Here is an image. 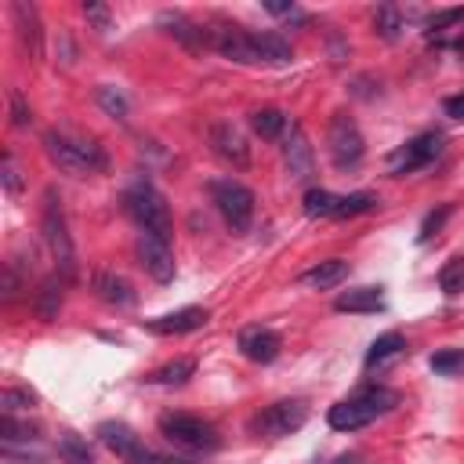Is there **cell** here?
<instances>
[{
  "label": "cell",
  "mask_w": 464,
  "mask_h": 464,
  "mask_svg": "<svg viewBox=\"0 0 464 464\" xmlns=\"http://www.w3.org/2000/svg\"><path fill=\"white\" fill-rule=\"evenodd\" d=\"M439 153H442V135H439V131H424V135L410 138L406 145H399V149L388 156V171H392V174H410V171L432 163Z\"/></svg>",
  "instance_id": "cell-10"
},
{
  "label": "cell",
  "mask_w": 464,
  "mask_h": 464,
  "mask_svg": "<svg viewBox=\"0 0 464 464\" xmlns=\"http://www.w3.org/2000/svg\"><path fill=\"white\" fill-rule=\"evenodd\" d=\"M59 453H62L66 464H95V460H91V450H88V442H84V435H77V432H62V435H59Z\"/></svg>",
  "instance_id": "cell-28"
},
{
  "label": "cell",
  "mask_w": 464,
  "mask_h": 464,
  "mask_svg": "<svg viewBox=\"0 0 464 464\" xmlns=\"http://www.w3.org/2000/svg\"><path fill=\"white\" fill-rule=\"evenodd\" d=\"M0 178H5V189L8 192H19L23 189V178H19V167H15V156L5 153V160H0Z\"/></svg>",
  "instance_id": "cell-36"
},
{
  "label": "cell",
  "mask_w": 464,
  "mask_h": 464,
  "mask_svg": "<svg viewBox=\"0 0 464 464\" xmlns=\"http://www.w3.org/2000/svg\"><path fill=\"white\" fill-rule=\"evenodd\" d=\"M124 207L127 214L142 225V232H153V237L160 240H171V232H174V221H171V207L167 200L149 185V181H138L124 192Z\"/></svg>",
  "instance_id": "cell-4"
},
{
  "label": "cell",
  "mask_w": 464,
  "mask_h": 464,
  "mask_svg": "<svg viewBox=\"0 0 464 464\" xmlns=\"http://www.w3.org/2000/svg\"><path fill=\"white\" fill-rule=\"evenodd\" d=\"M338 464H359V457H356V453H352V457H341V460H338Z\"/></svg>",
  "instance_id": "cell-44"
},
{
  "label": "cell",
  "mask_w": 464,
  "mask_h": 464,
  "mask_svg": "<svg viewBox=\"0 0 464 464\" xmlns=\"http://www.w3.org/2000/svg\"><path fill=\"white\" fill-rule=\"evenodd\" d=\"M464 19V12H439V15H432V30H442V26H453V23H460Z\"/></svg>",
  "instance_id": "cell-41"
},
{
  "label": "cell",
  "mask_w": 464,
  "mask_h": 464,
  "mask_svg": "<svg viewBox=\"0 0 464 464\" xmlns=\"http://www.w3.org/2000/svg\"><path fill=\"white\" fill-rule=\"evenodd\" d=\"M30 120H33V113H30L23 91H12V124L15 127H30Z\"/></svg>",
  "instance_id": "cell-38"
},
{
  "label": "cell",
  "mask_w": 464,
  "mask_h": 464,
  "mask_svg": "<svg viewBox=\"0 0 464 464\" xmlns=\"http://www.w3.org/2000/svg\"><path fill=\"white\" fill-rule=\"evenodd\" d=\"M395 403H399V395H395L392 388L374 385V388H363V392H356L352 399H341L338 406H330L327 421H330L334 432H356V428L377 421L381 413H388Z\"/></svg>",
  "instance_id": "cell-3"
},
{
  "label": "cell",
  "mask_w": 464,
  "mask_h": 464,
  "mask_svg": "<svg viewBox=\"0 0 464 464\" xmlns=\"http://www.w3.org/2000/svg\"><path fill=\"white\" fill-rule=\"evenodd\" d=\"M374 30H377V37H385V41H399V33H403V15H399L392 5H381V8L374 12Z\"/></svg>",
  "instance_id": "cell-30"
},
{
  "label": "cell",
  "mask_w": 464,
  "mask_h": 464,
  "mask_svg": "<svg viewBox=\"0 0 464 464\" xmlns=\"http://www.w3.org/2000/svg\"><path fill=\"white\" fill-rule=\"evenodd\" d=\"M305 421H309V406L302 399H280L255 417V432L265 439H283V435L298 432Z\"/></svg>",
  "instance_id": "cell-8"
},
{
  "label": "cell",
  "mask_w": 464,
  "mask_h": 464,
  "mask_svg": "<svg viewBox=\"0 0 464 464\" xmlns=\"http://www.w3.org/2000/svg\"><path fill=\"white\" fill-rule=\"evenodd\" d=\"M403 352H406L403 334H399V330H388V334H381V338L370 345V352H367V367H370V370H374V367H385V363L399 359Z\"/></svg>",
  "instance_id": "cell-21"
},
{
  "label": "cell",
  "mask_w": 464,
  "mask_h": 464,
  "mask_svg": "<svg viewBox=\"0 0 464 464\" xmlns=\"http://www.w3.org/2000/svg\"><path fill=\"white\" fill-rule=\"evenodd\" d=\"M210 145L221 160H228L232 167H247L251 163V149H247V138L232 127V124H214L210 127Z\"/></svg>",
  "instance_id": "cell-14"
},
{
  "label": "cell",
  "mask_w": 464,
  "mask_h": 464,
  "mask_svg": "<svg viewBox=\"0 0 464 464\" xmlns=\"http://www.w3.org/2000/svg\"><path fill=\"white\" fill-rule=\"evenodd\" d=\"M12 19H15V26H19V41H23V48L30 51V59L37 62L41 55H44V30H41V15H37V8L33 5H26V0H15L12 5Z\"/></svg>",
  "instance_id": "cell-15"
},
{
  "label": "cell",
  "mask_w": 464,
  "mask_h": 464,
  "mask_svg": "<svg viewBox=\"0 0 464 464\" xmlns=\"http://www.w3.org/2000/svg\"><path fill=\"white\" fill-rule=\"evenodd\" d=\"M145 464H192V460H181V457H160V453H149Z\"/></svg>",
  "instance_id": "cell-43"
},
{
  "label": "cell",
  "mask_w": 464,
  "mask_h": 464,
  "mask_svg": "<svg viewBox=\"0 0 464 464\" xmlns=\"http://www.w3.org/2000/svg\"><path fill=\"white\" fill-rule=\"evenodd\" d=\"M37 403V395L30 388H5L0 392V406H5V413H19V410H30Z\"/></svg>",
  "instance_id": "cell-35"
},
{
  "label": "cell",
  "mask_w": 464,
  "mask_h": 464,
  "mask_svg": "<svg viewBox=\"0 0 464 464\" xmlns=\"http://www.w3.org/2000/svg\"><path fill=\"white\" fill-rule=\"evenodd\" d=\"M237 345H240V352H244L251 363H273V359L280 356V348H283L280 334L269 330V327H244L240 338H237Z\"/></svg>",
  "instance_id": "cell-13"
},
{
  "label": "cell",
  "mask_w": 464,
  "mask_h": 464,
  "mask_svg": "<svg viewBox=\"0 0 464 464\" xmlns=\"http://www.w3.org/2000/svg\"><path fill=\"white\" fill-rule=\"evenodd\" d=\"M62 283H66V280H59V276L44 280V287H41V294H37V312H41V320H55V316H59V309H62Z\"/></svg>",
  "instance_id": "cell-27"
},
{
  "label": "cell",
  "mask_w": 464,
  "mask_h": 464,
  "mask_svg": "<svg viewBox=\"0 0 464 464\" xmlns=\"http://www.w3.org/2000/svg\"><path fill=\"white\" fill-rule=\"evenodd\" d=\"M442 109H446V116H453V120H464V95H450V98L442 102Z\"/></svg>",
  "instance_id": "cell-42"
},
{
  "label": "cell",
  "mask_w": 464,
  "mask_h": 464,
  "mask_svg": "<svg viewBox=\"0 0 464 464\" xmlns=\"http://www.w3.org/2000/svg\"><path fill=\"white\" fill-rule=\"evenodd\" d=\"M251 127H255V135L258 138H265V142H276L280 135H287V113L283 109H258V113H251Z\"/></svg>",
  "instance_id": "cell-22"
},
{
  "label": "cell",
  "mask_w": 464,
  "mask_h": 464,
  "mask_svg": "<svg viewBox=\"0 0 464 464\" xmlns=\"http://www.w3.org/2000/svg\"><path fill=\"white\" fill-rule=\"evenodd\" d=\"M160 23H163V26H171L167 33H171V37H178L185 48H203V44H207V30H200V26H196V23H189L185 15H171V12H167V15H160Z\"/></svg>",
  "instance_id": "cell-23"
},
{
  "label": "cell",
  "mask_w": 464,
  "mask_h": 464,
  "mask_svg": "<svg viewBox=\"0 0 464 464\" xmlns=\"http://www.w3.org/2000/svg\"><path fill=\"white\" fill-rule=\"evenodd\" d=\"M44 149L48 156L70 171V174H95V171H106V153L95 138H80L73 131H48L44 135Z\"/></svg>",
  "instance_id": "cell-2"
},
{
  "label": "cell",
  "mask_w": 464,
  "mask_h": 464,
  "mask_svg": "<svg viewBox=\"0 0 464 464\" xmlns=\"http://www.w3.org/2000/svg\"><path fill=\"white\" fill-rule=\"evenodd\" d=\"M255 44H258L262 62H273V66L294 62V51H291V44H287L280 33H255Z\"/></svg>",
  "instance_id": "cell-24"
},
{
  "label": "cell",
  "mask_w": 464,
  "mask_h": 464,
  "mask_svg": "<svg viewBox=\"0 0 464 464\" xmlns=\"http://www.w3.org/2000/svg\"><path fill=\"white\" fill-rule=\"evenodd\" d=\"M207 41L214 44V51H218L221 59L237 62V66H258V62H262L258 44H255V33H247V30H240V26L221 23V26L207 30Z\"/></svg>",
  "instance_id": "cell-9"
},
{
  "label": "cell",
  "mask_w": 464,
  "mask_h": 464,
  "mask_svg": "<svg viewBox=\"0 0 464 464\" xmlns=\"http://www.w3.org/2000/svg\"><path fill=\"white\" fill-rule=\"evenodd\" d=\"M192 374H196V359H171V363H163L160 370H153L145 381H149V385H167V388H171V385H185Z\"/></svg>",
  "instance_id": "cell-25"
},
{
  "label": "cell",
  "mask_w": 464,
  "mask_h": 464,
  "mask_svg": "<svg viewBox=\"0 0 464 464\" xmlns=\"http://www.w3.org/2000/svg\"><path fill=\"white\" fill-rule=\"evenodd\" d=\"M265 12H269V15H280V19H302V12H298L294 5H276V0H269Z\"/></svg>",
  "instance_id": "cell-40"
},
{
  "label": "cell",
  "mask_w": 464,
  "mask_h": 464,
  "mask_svg": "<svg viewBox=\"0 0 464 464\" xmlns=\"http://www.w3.org/2000/svg\"><path fill=\"white\" fill-rule=\"evenodd\" d=\"M95 291H98V298L102 302H109V305H135V287L124 280V276H116V273H95Z\"/></svg>",
  "instance_id": "cell-20"
},
{
  "label": "cell",
  "mask_w": 464,
  "mask_h": 464,
  "mask_svg": "<svg viewBox=\"0 0 464 464\" xmlns=\"http://www.w3.org/2000/svg\"><path fill=\"white\" fill-rule=\"evenodd\" d=\"M334 309H338V312H356V316L377 312V309H385V291H381V287H356V291H345V294H338Z\"/></svg>",
  "instance_id": "cell-18"
},
{
  "label": "cell",
  "mask_w": 464,
  "mask_h": 464,
  "mask_svg": "<svg viewBox=\"0 0 464 464\" xmlns=\"http://www.w3.org/2000/svg\"><path fill=\"white\" fill-rule=\"evenodd\" d=\"M210 200L218 207V214L225 218V225L232 232H247L255 221V192L237 181V178H218L210 181Z\"/></svg>",
  "instance_id": "cell-5"
},
{
  "label": "cell",
  "mask_w": 464,
  "mask_h": 464,
  "mask_svg": "<svg viewBox=\"0 0 464 464\" xmlns=\"http://www.w3.org/2000/svg\"><path fill=\"white\" fill-rule=\"evenodd\" d=\"M439 287L446 298H457L464 291V258H450L442 269H439Z\"/></svg>",
  "instance_id": "cell-31"
},
{
  "label": "cell",
  "mask_w": 464,
  "mask_h": 464,
  "mask_svg": "<svg viewBox=\"0 0 464 464\" xmlns=\"http://www.w3.org/2000/svg\"><path fill=\"white\" fill-rule=\"evenodd\" d=\"M432 370L442 374V377H453L464 370V348H442L432 356Z\"/></svg>",
  "instance_id": "cell-34"
},
{
  "label": "cell",
  "mask_w": 464,
  "mask_h": 464,
  "mask_svg": "<svg viewBox=\"0 0 464 464\" xmlns=\"http://www.w3.org/2000/svg\"><path fill=\"white\" fill-rule=\"evenodd\" d=\"M446 218H450V207H439V210H432V214L424 218V225H421V237H417V240H421V244H424V240H432L435 232L442 228V221H446Z\"/></svg>",
  "instance_id": "cell-37"
},
{
  "label": "cell",
  "mask_w": 464,
  "mask_h": 464,
  "mask_svg": "<svg viewBox=\"0 0 464 464\" xmlns=\"http://www.w3.org/2000/svg\"><path fill=\"white\" fill-rule=\"evenodd\" d=\"M84 15H88V23H91L98 33L109 30V8H106V5H84Z\"/></svg>",
  "instance_id": "cell-39"
},
{
  "label": "cell",
  "mask_w": 464,
  "mask_h": 464,
  "mask_svg": "<svg viewBox=\"0 0 464 464\" xmlns=\"http://www.w3.org/2000/svg\"><path fill=\"white\" fill-rule=\"evenodd\" d=\"M41 232H44V244L62 273V280L70 283L77 276V251H73V237H70V221H66V207H62V196L55 189L44 192V203H41Z\"/></svg>",
  "instance_id": "cell-1"
},
{
  "label": "cell",
  "mask_w": 464,
  "mask_h": 464,
  "mask_svg": "<svg viewBox=\"0 0 464 464\" xmlns=\"http://www.w3.org/2000/svg\"><path fill=\"white\" fill-rule=\"evenodd\" d=\"M95 102H98L113 120H127V109H131V106H127V95L116 91L113 84H102V88L95 91Z\"/></svg>",
  "instance_id": "cell-29"
},
{
  "label": "cell",
  "mask_w": 464,
  "mask_h": 464,
  "mask_svg": "<svg viewBox=\"0 0 464 464\" xmlns=\"http://www.w3.org/2000/svg\"><path fill=\"white\" fill-rule=\"evenodd\" d=\"M327 149H330V160L338 171H352L363 153H367V142H363V131L356 127V120L348 113H334L330 124H327Z\"/></svg>",
  "instance_id": "cell-6"
},
{
  "label": "cell",
  "mask_w": 464,
  "mask_h": 464,
  "mask_svg": "<svg viewBox=\"0 0 464 464\" xmlns=\"http://www.w3.org/2000/svg\"><path fill=\"white\" fill-rule=\"evenodd\" d=\"M460 48H464V41H460Z\"/></svg>",
  "instance_id": "cell-45"
},
{
  "label": "cell",
  "mask_w": 464,
  "mask_h": 464,
  "mask_svg": "<svg viewBox=\"0 0 464 464\" xmlns=\"http://www.w3.org/2000/svg\"><path fill=\"white\" fill-rule=\"evenodd\" d=\"M98 439H102L116 457H124L127 464H145L149 453H153V450H145L142 435H138L131 424H124V421H102V424H98Z\"/></svg>",
  "instance_id": "cell-11"
},
{
  "label": "cell",
  "mask_w": 464,
  "mask_h": 464,
  "mask_svg": "<svg viewBox=\"0 0 464 464\" xmlns=\"http://www.w3.org/2000/svg\"><path fill=\"white\" fill-rule=\"evenodd\" d=\"M341 196H334L330 189H309L305 192V214L309 218H338Z\"/></svg>",
  "instance_id": "cell-26"
},
{
  "label": "cell",
  "mask_w": 464,
  "mask_h": 464,
  "mask_svg": "<svg viewBox=\"0 0 464 464\" xmlns=\"http://www.w3.org/2000/svg\"><path fill=\"white\" fill-rule=\"evenodd\" d=\"M138 262L156 283H171L174 280V255H171L167 240L153 237V232H142L138 237Z\"/></svg>",
  "instance_id": "cell-12"
},
{
  "label": "cell",
  "mask_w": 464,
  "mask_h": 464,
  "mask_svg": "<svg viewBox=\"0 0 464 464\" xmlns=\"http://www.w3.org/2000/svg\"><path fill=\"white\" fill-rule=\"evenodd\" d=\"M345 280H348V262H341V258H327V262L312 265V269L302 276V283L312 287V291H330V287H338V283H345Z\"/></svg>",
  "instance_id": "cell-19"
},
{
  "label": "cell",
  "mask_w": 464,
  "mask_h": 464,
  "mask_svg": "<svg viewBox=\"0 0 464 464\" xmlns=\"http://www.w3.org/2000/svg\"><path fill=\"white\" fill-rule=\"evenodd\" d=\"M381 200L374 196V192H348V196H341V207H338V218H356V214H367V210H374Z\"/></svg>",
  "instance_id": "cell-33"
},
{
  "label": "cell",
  "mask_w": 464,
  "mask_h": 464,
  "mask_svg": "<svg viewBox=\"0 0 464 464\" xmlns=\"http://www.w3.org/2000/svg\"><path fill=\"white\" fill-rule=\"evenodd\" d=\"M0 435H5V446L30 442V439H37V424H23V421H15V413H5V421H0Z\"/></svg>",
  "instance_id": "cell-32"
},
{
  "label": "cell",
  "mask_w": 464,
  "mask_h": 464,
  "mask_svg": "<svg viewBox=\"0 0 464 464\" xmlns=\"http://www.w3.org/2000/svg\"><path fill=\"white\" fill-rule=\"evenodd\" d=\"M283 160H287L291 178H298V181H309L312 171H316L312 145H309V138H305V131L298 124H291V135H287V145H283Z\"/></svg>",
  "instance_id": "cell-16"
},
{
  "label": "cell",
  "mask_w": 464,
  "mask_h": 464,
  "mask_svg": "<svg viewBox=\"0 0 464 464\" xmlns=\"http://www.w3.org/2000/svg\"><path fill=\"white\" fill-rule=\"evenodd\" d=\"M160 432L174 442V446H185V450H214L218 446V432L210 421L196 417V413H181V410H171L160 417Z\"/></svg>",
  "instance_id": "cell-7"
},
{
  "label": "cell",
  "mask_w": 464,
  "mask_h": 464,
  "mask_svg": "<svg viewBox=\"0 0 464 464\" xmlns=\"http://www.w3.org/2000/svg\"><path fill=\"white\" fill-rule=\"evenodd\" d=\"M207 320H210V312H207V309L189 305V309H178V312L156 316V320H149L145 327H149L153 334H192V330H203V327H207Z\"/></svg>",
  "instance_id": "cell-17"
}]
</instances>
